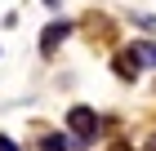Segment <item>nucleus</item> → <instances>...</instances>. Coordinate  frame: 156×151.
<instances>
[{
    "instance_id": "1",
    "label": "nucleus",
    "mask_w": 156,
    "mask_h": 151,
    "mask_svg": "<svg viewBox=\"0 0 156 151\" xmlns=\"http://www.w3.org/2000/svg\"><path fill=\"white\" fill-rule=\"evenodd\" d=\"M62 125L72 129V138H76V147H80V151H89V147H94L98 129H103V125H98V111H94V107H72Z\"/></svg>"
},
{
    "instance_id": "2",
    "label": "nucleus",
    "mask_w": 156,
    "mask_h": 151,
    "mask_svg": "<svg viewBox=\"0 0 156 151\" xmlns=\"http://www.w3.org/2000/svg\"><path fill=\"white\" fill-rule=\"evenodd\" d=\"M67 36H72V22H49L45 31H40V53H45V58H54V53L62 49V40H67Z\"/></svg>"
},
{
    "instance_id": "3",
    "label": "nucleus",
    "mask_w": 156,
    "mask_h": 151,
    "mask_svg": "<svg viewBox=\"0 0 156 151\" xmlns=\"http://www.w3.org/2000/svg\"><path fill=\"white\" fill-rule=\"evenodd\" d=\"M112 71H116V76H120V80H138V71H143V67H138V58H134V53H129V49H120V53H116V58H112Z\"/></svg>"
},
{
    "instance_id": "4",
    "label": "nucleus",
    "mask_w": 156,
    "mask_h": 151,
    "mask_svg": "<svg viewBox=\"0 0 156 151\" xmlns=\"http://www.w3.org/2000/svg\"><path fill=\"white\" fill-rule=\"evenodd\" d=\"M129 53L138 58V67H143V62H147V67H156V40H134Z\"/></svg>"
},
{
    "instance_id": "5",
    "label": "nucleus",
    "mask_w": 156,
    "mask_h": 151,
    "mask_svg": "<svg viewBox=\"0 0 156 151\" xmlns=\"http://www.w3.org/2000/svg\"><path fill=\"white\" fill-rule=\"evenodd\" d=\"M40 147H45V151H80V147H76V138H67V133H45Z\"/></svg>"
},
{
    "instance_id": "6",
    "label": "nucleus",
    "mask_w": 156,
    "mask_h": 151,
    "mask_svg": "<svg viewBox=\"0 0 156 151\" xmlns=\"http://www.w3.org/2000/svg\"><path fill=\"white\" fill-rule=\"evenodd\" d=\"M0 151H23V147H18L13 138H5V133H0Z\"/></svg>"
},
{
    "instance_id": "7",
    "label": "nucleus",
    "mask_w": 156,
    "mask_h": 151,
    "mask_svg": "<svg viewBox=\"0 0 156 151\" xmlns=\"http://www.w3.org/2000/svg\"><path fill=\"white\" fill-rule=\"evenodd\" d=\"M147 151H156V133H152V138H147Z\"/></svg>"
},
{
    "instance_id": "8",
    "label": "nucleus",
    "mask_w": 156,
    "mask_h": 151,
    "mask_svg": "<svg viewBox=\"0 0 156 151\" xmlns=\"http://www.w3.org/2000/svg\"><path fill=\"white\" fill-rule=\"evenodd\" d=\"M45 5H49V9H54V5H58V0H45Z\"/></svg>"
}]
</instances>
